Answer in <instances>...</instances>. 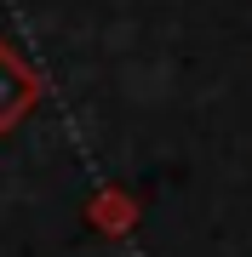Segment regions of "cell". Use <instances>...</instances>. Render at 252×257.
<instances>
[{
	"mask_svg": "<svg viewBox=\"0 0 252 257\" xmlns=\"http://www.w3.org/2000/svg\"><path fill=\"white\" fill-rule=\"evenodd\" d=\"M35 103H40V74L18 57L12 40H0V138L35 109Z\"/></svg>",
	"mask_w": 252,
	"mask_h": 257,
	"instance_id": "obj_1",
	"label": "cell"
},
{
	"mask_svg": "<svg viewBox=\"0 0 252 257\" xmlns=\"http://www.w3.org/2000/svg\"><path fill=\"white\" fill-rule=\"evenodd\" d=\"M86 217H92L98 234H126L132 223H138V200H132L126 189H98L92 206H86Z\"/></svg>",
	"mask_w": 252,
	"mask_h": 257,
	"instance_id": "obj_2",
	"label": "cell"
}]
</instances>
